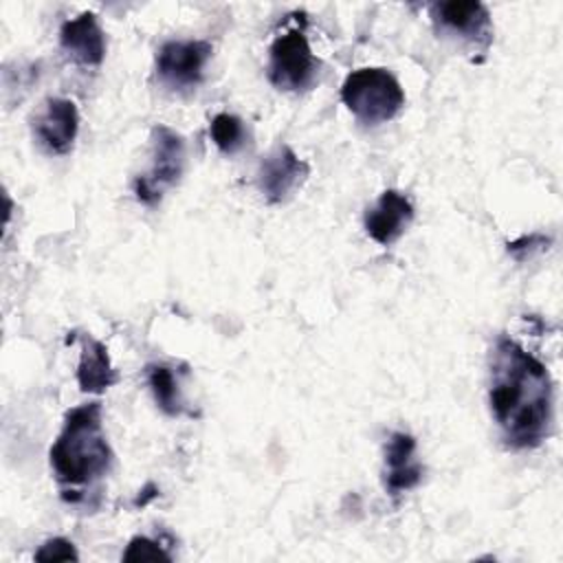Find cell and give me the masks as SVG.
<instances>
[{"instance_id":"13","label":"cell","mask_w":563,"mask_h":563,"mask_svg":"<svg viewBox=\"0 0 563 563\" xmlns=\"http://www.w3.org/2000/svg\"><path fill=\"white\" fill-rule=\"evenodd\" d=\"M119 380L110 363L108 347L90 334L81 336V354L77 365V383L84 394H101Z\"/></svg>"},{"instance_id":"8","label":"cell","mask_w":563,"mask_h":563,"mask_svg":"<svg viewBox=\"0 0 563 563\" xmlns=\"http://www.w3.org/2000/svg\"><path fill=\"white\" fill-rule=\"evenodd\" d=\"M77 132L79 112L75 101L64 97H48L33 121V134L42 150L55 156H64L73 150Z\"/></svg>"},{"instance_id":"12","label":"cell","mask_w":563,"mask_h":563,"mask_svg":"<svg viewBox=\"0 0 563 563\" xmlns=\"http://www.w3.org/2000/svg\"><path fill=\"white\" fill-rule=\"evenodd\" d=\"M422 464L416 460V438L394 431L385 444V488L398 497L422 482Z\"/></svg>"},{"instance_id":"1","label":"cell","mask_w":563,"mask_h":563,"mask_svg":"<svg viewBox=\"0 0 563 563\" xmlns=\"http://www.w3.org/2000/svg\"><path fill=\"white\" fill-rule=\"evenodd\" d=\"M488 405L501 440L510 449H537L554 420V391L548 367L508 334L490 350Z\"/></svg>"},{"instance_id":"2","label":"cell","mask_w":563,"mask_h":563,"mask_svg":"<svg viewBox=\"0 0 563 563\" xmlns=\"http://www.w3.org/2000/svg\"><path fill=\"white\" fill-rule=\"evenodd\" d=\"M101 413L99 400L66 411L62 431L48 451L64 501H84L86 490L99 484L112 468L114 453L106 438Z\"/></svg>"},{"instance_id":"7","label":"cell","mask_w":563,"mask_h":563,"mask_svg":"<svg viewBox=\"0 0 563 563\" xmlns=\"http://www.w3.org/2000/svg\"><path fill=\"white\" fill-rule=\"evenodd\" d=\"M211 55L207 40H169L156 51V77L169 90H191L202 81Z\"/></svg>"},{"instance_id":"14","label":"cell","mask_w":563,"mask_h":563,"mask_svg":"<svg viewBox=\"0 0 563 563\" xmlns=\"http://www.w3.org/2000/svg\"><path fill=\"white\" fill-rule=\"evenodd\" d=\"M145 378H147L150 391H152L158 409L167 416H180L185 405H183L178 380H176L172 367H167L163 363H152L145 367Z\"/></svg>"},{"instance_id":"4","label":"cell","mask_w":563,"mask_h":563,"mask_svg":"<svg viewBox=\"0 0 563 563\" xmlns=\"http://www.w3.org/2000/svg\"><path fill=\"white\" fill-rule=\"evenodd\" d=\"M321 62L314 57L301 29H290L273 40L266 75L277 90L306 92L317 84Z\"/></svg>"},{"instance_id":"9","label":"cell","mask_w":563,"mask_h":563,"mask_svg":"<svg viewBox=\"0 0 563 563\" xmlns=\"http://www.w3.org/2000/svg\"><path fill=\"white\" fill-rule=\"evenodd\" d=\"M310 174V167L306 161H301L292 147L277 145L260 165L257 183L264 194V198L271 205L284 202L290 198V194L301 187L306 176Z\"/></svg>"},{"instance_id":"5","label":"cell","mask_w":563,"mask_h":563,"mask_svg":"<svg viewBox=\"0 0 563 563\" xmlns=\"http://www.w3.org/2000/svg\"><path fill=\"white\" fill-rule=\"evenodd\" d=\"M429 18L438 35L486 55L493 44L490 11L479 0H442L429 4Z\"/></svg>"},{"instance_id":"10","label":"cell","mask_w":563,"mask_h":563,"mask_svg":"<svg viewBox=\"0 0 563 563\" xmlns=\"http://www.w3.org/2000/svg\"><path fill=\"white\" fill-rule=\"evenodd\" d=\"M411 220H413L411 200L396 189H385L378 196V200L365 211L363 227L374 242H378L380 246H389L409 229Z\"/></svg>"},{"instance_id":"17","label":"cell","mask_w":563,"mask_h":563,"mask_svg":"<svg viewBox=\"0 0 563 563\" xmlns=\"http://www.w3.org/2000/svg\"><path fill=\"white\" fill-rule=\"evenodd\" d=\"M33 559L40 563H59V561H79V554H77L73 541H68L64 537H53V539H46L37 548Z\"/></svg>"},{"instance_id":"15","label":"cell","mask_w":563,"mask_h":563,"mask_svg":"<svg viewBox=\"0 0 563 563\" xmlns=\"http://www.w3.org/2000/svg\"><path fill=\"white\" fill-rule=\"evenodd\" d=\"M209 134H211V141L216 143V147L227 156L238 154L246 145V136H249L244 121L229 112H220L211 119Z\"/></svg>"},{"instance_id":"11","label":"cell","mask_w":563,"mask_h":563,"mask_svg":"<svg viewBox=\"0 0 563 563\" xmlns=\"http://www.w3.org/2000/svg\"><path fill=\"white\" fill-rule=\"evenodd\" d=\"M62 51L79 66H99L106 57V35L92 11L66 20L59 29Z\"/></svg>"},{"instance_id":"6","label":"cell","mask_w":563,"mask_h":563,"mask_svg":"<svg viewBox=\"0 0 563 563\" xmlns=\"http://www.w3.org/2000/svg\"><path fill=\"white\" fill-rule=\"evenodd\" d=\"M185 169V141L167 125L152 128V165L134 180L136 200L154 207L165 189L174 187Z\"/></svg>"},{"instance_id":"16","label":"cell","mask_w":563,"mask_h":563,"mask_svg":"<svg viewBox=\"0 0 563 563\" xmlns=\"http://www.w3.org/2000/svg\"><path fill=\"white\" fill-rule=\"evenodd\" d=\"M125 563H139V561H172V554L154 539L150 537H134L130 539L123 556Z\"/></svg>"},{"instance_id":"3","label":"cell","mask_w":563,"mask_h":563,"mask_svg":"<svg viewBox=\"0 0 563 563\" xmlns=\"http://www.w3.org/2000/svg\"><path fill=\"white\" fill-rule=\"evenodd\" d=\"M341 101L361 125L374 128L391 121L402 110L405 90L387 68L365 66L345 77Z\"/></svg>"},{"instance_id":"18","label":"cell","mask_w":563,"mask_h":563,"mask_svg":"<svg viewBox=\"0 0 563 563\" xmlns=\"http://www.w3.org/2000/svg\"><path fill=\"white\" fill-rule=\"evenodd\" d=\"M552 244V238L543 235V233H530V235H523L515 242H508V253L519 260V262H526L530 260L534 253H541L545 251L548 246Z\"/></svg>"},{"instance_id":"19","label":"cell","mask_w":563,"mask_h":563,"mask_svg":"<svg viewBox=\"0 0 563 563\" xmlns=\"http://www.w3.org/2000/svg\"><path fill=\"white\" fill-rule=\"evenodd\" d=\"M141 493H143V495H139V497L134 499V506H145L150 499L158 497V488H156L154 484H145V488H143Z\"/></svg>"}]
</instances>
